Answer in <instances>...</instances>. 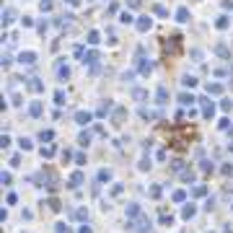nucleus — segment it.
I'll return each instance as SVG.
<instances>
[{
	"label": "nucleus",
	"mask_w": 233,
	"mask_h": 233,
	"mask_svg": "<svg viewBox=\"0 0 233 233\" xmlns=\"http://www.w3.org/2000/svg\"><path fill=\"white\" fill-rule=\"evenodd\" d=\"M148 26H150V18H142V21H137V29H140V31H145Z\"/></svg>",
	"instance_id": "1"
},
{
	"label": "nucleus",
	"mask_w": 233,
	"mask_h": 233,
	"mask_svg": "<svg viewBox=\"0 0 233 233\" xmlns=\"http://www.w3.org/2000/svg\"><path fill=\"white\" fill-rule=\"evenodd\" d=\"M176 16H179V21H187L189 13H187V8H179V13H176Z\"/></svg>",
	"instance_id": "2"
},
{
	"label": "nucleus",
	"mask_w": 233,
	"mask_h": 233,
	"mask_svg": "<svg viewBox=\"0 0 233 233\" xmlns=\"http://www.w3.org/2000/svg\"><path fill=\"white\" fill-rule=\"evenodd\" d=\"M21 62H34V55H31V52H26V55H21Z\"/></svg>",
	"instance_id": "3"
},
{
	"label": "nucleus",
	"mask_w": 233,
	"mask_h": 233,
	"mask_svg": "<svg viewBox=\"0 0 233 233\" xmlns=\"http://www.w3.org/2000/svg\"><path fill=\"white\" fill-rule=\"evenodd\" d=\"M3 21H5V23H11V21H13V11H11V8L5 11V18H3Z\"/></svg>",
	"instance_id": "4"
},
{
	"label": "nucleus",
	"mask_w": 233,
	"mask_h": 233,
	"mask_svg": "<svg viewBox=\"0 0 233 233\" xmlns=\"http://www.w3.org/2000/svg\"><path fill=\"white\" fill-rule=\"evenodd\" d=\"M88 41H91V44H96V41H98V34H96V31H91V34H88Z\"/></svg>",
	"instance_id": "5"
},
{
	"label": "nucleus",
	"mask_w": 233,
	"mask_h": 233,
	"mask_svg": "<svg viewBox=\"0 0 233 233\" xmlns=\"http://www.w3.org/2000/svg\"><path fill=\"white\" fill-rule=\"evenodd\" d=\"M225 26H228V18H225V16H223V18L218 21V29H225Z\"/></svg>",
	"instance_id": "6"
},
{
	"label": "nucleus",
	"mask_w": 233,
	"mask_h": 233,
	"mask_svg": "<svg viewBox=\"0 0 233 233\" xmlns=\"http://www.w3.org/2000/svg\"><path fill=\"white\" fill-rule=\"evenodd\" d=\"M130 5H140V0H130Z\"/></svg>",
	"instance_id": "7"
},
{
	"label": "nucleus",
	"mask_w": 233,
	"mask_h": 233,
	"mask_svg": "<svg viewBox=\"0 0 233 233\" xmlns=\"http://www.w3.org/2000/svg\"><path fill=\"white\" fill-rule=\"evenodd\" d=\"M67 3H73V5H75V3H78V0H67Z\"/></svg>",
	"instance_id": "8"
}]
</instances>
